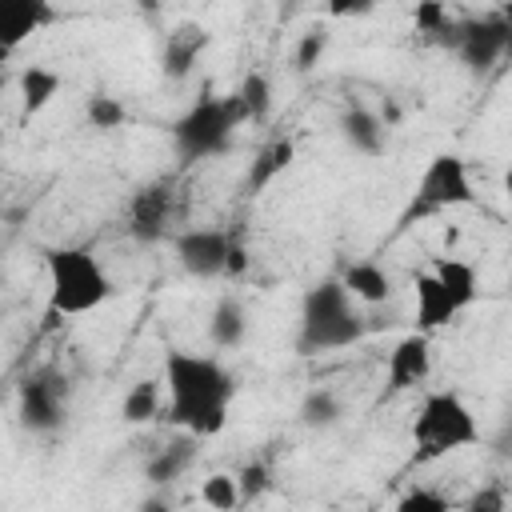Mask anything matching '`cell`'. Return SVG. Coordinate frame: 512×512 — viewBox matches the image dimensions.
<instances>
[{"label": "cell", "instance_id": "obj_12", "mask_svg": "<svg viewBox=\"0 0 512 512\" xmlns=\"http://www.w3.org/2000/svg\"><path fill=\"white\" fill-rule=\"evenodd\" d=\"M428 372H432V336L408 332L404 340H396V348L388 352V364H384L388 392L416 388V384L428 380Z\"/></svg>", "mask_w": 512, "mask_h": 512}, {"label": "cell", "instance_id": "obj_15", "mask_svg": "<svg viewBox=\"0 0 512 512\" xmlns=\"http://www.w3.org/2000/svg\"><path fill=\"white\" fill-rule=\"evenodd\" d=\"M336 128H340V140H344L356 156H380V152L388 148V124H384L372 108H364V104H348V108L340 112Z\"/></svg>", "mask_w": 512, "mask_h": 512}, {"label": "cell", "instance_id": "obj_27", "mask_svg": "<svg viewBox=\"0 0 512 512\" xmlns=\"http://www.w3.org/2000/svg\"><path fill=\"white\" fill-rule=\"evenodd\" d=\"M200 500H204L208 508H220V512L236 508V504H240V488H236V476H228V472H212V476L200 484Z\"/></svg>", "mask_w": 512, "mask_h": 512}, {"label": "cell", "instance_id": "obj_21", "mask_svg": "<svg viewBox=\"0 0 512 512\" xmlns=\"http://www.w3.org/2000/svg\"><path fill=\"white\" fill-rule=\"evenodd\" d=\"M120 416H124V424H148V420H156L160 416V380H152V376L136 380L124 392V400H120Z\"/></svg>", "mask_w": 512, "mask_h": 512}, {"label": "cell", "instance_id": "obj_23", "mask_svg": "<svg viewBox=\"0 0 512 512\" xmlns=\"http://www.w3.org/2000/svg\"><path fill=\"white\" fill-rule=\"evenodd\" d=\"M296 416H300L304 428H332V424L344 416V404H340V396H336L332 388H312V392L300 400Z\"/></svg>", "mask_w": 512, "mask_h": 512}, {"label": "cell", "instance_id": "obj_16", "mask_svg": "<svg viewBox=\"0 0 512 512\" xmlns=\"http://www.w3.org/2000/svg\"><path fill=\"white\" fill-rule=\"evenodd\" d=\"M196 440H200V436L180 432V436H172L164 448H156V452L144 460V480L156 484V488L176 484V480L196 464Z\"/></svg>", "mask_w": 512, "mask_h": 512}, {"label": "cell", "instance_id": "obj_30", "mask_svg": "<svg viewBox=\"0 0 512 512\" xmlns=\"http://www.w3.org/2000/svg\"><path fill=\"white\" fill-rule=\"evenodd\" d=\"M380 0H328V16L332 20H356V16H368Z\"/></svg>", "mask_w": 512, "mask_h": 512}, {"label": "cell", "instance_id": "obj_22", "mask_svg": "<svg viewBox=\"0 0 512 512\" xmlns=\"http://www.w3.org/2000/svg\"><path fill=\"white\" fill-rule=\"evenodd\" d=\"M236 100H240L248 124H264L272 116V80L264 72H248L236 88Z\"/></svg>", "mask_w": 512, "mask_h": 512}, {"label": "cell", "instance_id": "obj_26", "mask_svg": "<svg viewBox=\"0 0 512 512\" xmlns=\"http://www.w3.org/2000/svg\"><path fill=\"white\" fill-rule=\"evenodd\" d=\"M328 40H332V36H328L324 24H312L308 32H300V40H296V56H292V60H296V72H312V68L320 64V56L328 52Z\"/></svg>", "mask_w": 512, "mask_h": 512}, {"label": "cell", "instance_id": "obj_25", "mask_svg": "<svg viewBox=\"0 0 512 512\" xmlns=\"http://www.w3.org/2000/svg\"><path fill=\"white\" fill-rule=\"evenodd\" d=\"M84 120H88V128H96V132H116V128L128 124V108H124V100H116V96H108V92H92V96L84 100Z\"/></svg>", "mask_w": 512, "mask_h": 512}, {"label": "cell", "instance_id": "obj_13", "mask_svg": "<svg viewBox=\"0 0 512 512\" xmlns=\"http://www.w3.org/2000/svg\"><path fill=\"white\" fill-rule=\"evenodd\" d=\"M48 24H56L52 0H0V52H16Z\"/></svg>", "mask_w": 512, "mask_h": 512}, {"label": "cell", "instance_id": "obj_10", "mask_svg": "<svg viewBox=\"0 0 512 512\" xmlns=\"http://www.w3.org/2000/svg\"><path fill=\"white\" fill-rule=\"evenodd\" d=\"M472 200H476V192H472V176H468L464 156L440 152L424 164V172L416 180L412 208L416 212H440V208H460V204H472Z\"/></svg>", "mask_w": 512, "mask_h": 512}, {"label": "cell", "instance_id": "obj_5", "mask_svg": "<svg viewBox=\"0 0 512 512\" xmlns=\"http://www.w3.org/2000/svg\"><path fill=\"white\" fill-rule=\"evenodd\" d=\"M240 124H248V120H244L236 92L232 96H200L192 108H184L172 120V148L184 164L212 160V156L228 152Z\"/></svg>", "mask_w": 512, "mask_h": 512}, {"label": "cell", "instance_id": "obj_4", "mask_svg": "<svg viewBox=\"0 0 512 512\" xmlns=\"http://www.w3.org/2000/svg\"><path fill=\"white\" fill-rule=\"evenodd\" d=\"M416 332L432 336L468 312L480 296V276L460 256H436L428 272H416Z\"/></svg>", "mask_w": 512, "mask_h": 512}, {"label": "cell", "instance_id": "obj_14", "mask_svg": "<svg viewBox=\"0 0 512 512\" xmlns=\"http://www.w3.org/2000/svg\"><path fill=\"white\" fill-rule=\"evenodd\" d=\"M208 28L204 24H176L168 36H164V48H160V72L168 80H188L192 68L200 64L204 48H208Z\"/></svg>", "mask_w": 512, "mask_h": 512}, {"label": "cell", "instance_id": "obj_19", "mask_svg": "<svg viewBox=\"0 0 512 512\" xmlns=\"http://www.w3.org/2000/svg\"><path fill=\"white\" fill-rule=\"evenodd\" d=\"M244 336H248V312H244V304L236 296H220L212 304V312H208V340H212V348L216 352H232V348L244 344Z\"/></svg>", "mask_w": 512, "mask_h": 512}, {"label": "cell", "instance_id": "obj_3", "mask_svg": "<svg viewBox=\"0 0 512 512\" xmlns=\"http://www.w3.org/2000/svg\"><path fill=\"white\" fill-rule=\"evenodd\" d=\"M48 272V312L52 316H84L112 300L116 284L96 260V252L80 244H60L44 252Z\"/></svg>", "mask_w": 512, "mask_h": 512}, {"label": "cell", "instance_id": "obj_32", "mask_svg": "<svg viewBox=\"0 0 512 512\" xmlns=\"http://www.w3.org/2000/svg\"><path fill=\"white\" fill-rule=\"evenodd\" d=\"M4 84H8V76H4V52H0V92H4Z\"/></svg>", "mask_w": 512, "mask_h": 512}, {"label": "cell", "instance_id": "obj_11", "mask_svg": "<svg viewBox=\"0 0 512 512\" xmlns=\"http://www.w3.org/2000/svg\"><path fill=\"white\" fill-rule=\"evenodd\" d=\"M172 192L168 184H144L132 200H128V232L140 240V244H160L168 224H172Z\"/></svg>", "mask_w": 512, "mask_h": 512}, {"label": "cell", "instance_id": "obj_1", "mask_svg": "<svg viewBox=\"0 0 512 512\" xmlns=\"http://www.w3.org/2000/svg\"><path fill=\"white\" fill-rule=\"evenodd\" d=\"M164 388H168V420L180 432H192L200 440L224 432L232 400H236V376L216 356L168 348Z\"/></svg>", "mask_w": 512, "mask_h": 512}, {"label": "cell", "instance_id": "obj_17", "mask_svg": "<svg viewBox=\"0 0 512 512\" xmlns=\"http://www.w3.org/2000/svg\"><path fill=\"white\" fill-rule=\"evenodd\" d=\"M340 284L348 288V296L352 300H360V304H388L392 300V276H388V268L384 264H376V260H352L348 268H344V276H340Z\"/></svg>", "mask_w": 512, "mask_h": 512}, {"label": "cell", "instance_id": "obj_24", "mask_svg": "<svg viewBox=\"0 0 512 512\" xmlns=\"http://www.w3.org/2000/svg\"><path fill=\"white\" fill-rule=\"evenodd\" d=\"M412 24H416L420 36H428V40H436V44H444V48H448L452 28H456V20L448 16L444 0H416V8H412Z\"/></svg>", "mask_w": 512, "mask_h": 512}, {"label": "cell", "instance_id": "obj_18", "mask_svg": "<svg viewBox=\"0 0 512 512\" xmlns=\"http://www.w3.org/2000/svg\"><path fill=\"white\" fill-rule=\"evenodd\" d=\"M292 160H296V140H292V136L268 140V144L256 152V160H252V168H248V176H244V192H248V196L264 192L280 172L292 168Z\"/></svg>", "mask_w": 512, "mask_h": 512}, {"label": "cell", "instance_id": "obj_2", "mask_svg": "<svg viewBox=\"0 0 512 512\" xmlns=\"http://www.w3.org/2000/svg\"><path fill=\"white\" fill-rule=\"evenodd\" d=\"M356 300L340 280H320L304 292L300 300V328H296V352L300 356H320V352H340L352 348L368 336L364 316L352 308Z\"/></svg>", "mask_w": 512, "mask_h": 512}, {"label": "cell", "instance_id": "obj_29", "mask_svg": "<svg viewBox=\"0 0 512 512\" xmlns=\"http://www.w3.org/2000/svg\"><path fill=\"white\" fill-rule=\"evenodd\" d=\"M268 484H272V472H268V464H264V460H252V464H244V472L236 476V488H240V504H248V500H256V496H264V492H268Z\"/></svg>", "mask_w": 512, "mask_h": 512}, {"label": "cell", "instance_id": "obj_6", "mask_svg": "<svg viewBox=\"0 0 512 512\" xmlns=\"http://www.w3.org/2000/svg\"><path fill=\"white\" fill-rule=\"evenodd\" d=\"M480 440V424L472 416V408L456 396V392H428L420 400V412L412 420V444H416V460H440L448 452L472 448Z\"/></svg>", "mask_w": 512, "mask_h": 512}, {"label": "cell", "instance_id": "obj_33", "mask_svg": "<svg viewBox=\"0 0 512 512\" xmlns=\"http://www.w3.org/2000/svg\"><path fill=\"white\" fill-rule=\"evenodd\" d=\"M140 8H152V0H140Z\"/></svg>", "mask_w": 512, "mask_h": 512}, {"label": "cell", "instance_id": "obj_9", "mask_svg": "<svg viewBox=\"0 0 512 512\" xmlns=\"http://www.w3.org/2000/svg\"><path fill=\"white\" fill-rule=\"evenodd\" d=\"M508 44H512V20L504 12H484L476 20H456L448 48L460 56L468 72L484 76L508 56Z\"/></svg>", "mask_w": 512, "mask_h": 512}, {"label": "cell", "instance_id": "obj_31", "mask_svg": "<svg viewBox=\"0 0 512 512\" xmlns=\"http://www.w3.org/2000/svg\"><path fill=\"white\" fill-rule=\"evenodd\" d=\"M464 508H468V512H504V492H496V488L476 492V496H472Z\"/></svg>", "mask_w": 512, "mask_h": 512}, {"label": "cell", "instance_id": "obj_20", "mask_svg": "<svg viewBox=\"0 0 512 512\" xmlns=\"http://www.w3.org/2000/svg\"><path fill=\"white\" fill-rule=\"evenodd\" d=\"M20 112L24 116H36V112H44L56 96H60V72L56 68H44V64H28L24 72H20Z\"/></svg>", "mask_w": 512, "mask_h": 512}, {"label": "cell", "instance_id": "obj_28", "mask_svg": "<svg viewBox=\"0 0 512 512\" xmlns=\"http://www.w3.org/2000/svg\"><path fill=\"white\" fill-rule=\"evenodd\" d=\"M396 508H400V512H452V496L416 484V488H408V492L396 500Z\"/></svg>", "mask_w": 512, "mask_h": 512}, {"label": "cell", "instance_id": "obj_7", "mask_svg": "<svg viewBox=\"0 0 512 512\" xmlns=\"http://www.w3.org/2000/svg\"><path fill=\"white\" fill-rule=\"evenodd\" d=\"M176 260L196 280L236 276V272L248 268L244 244L224 228H188V232H180L176 236Z\"/></svg>", "mask_w": 512, "mask_h": 512}, {"label": "cell", "instance_id": "obj_8", "mask_svg": "<svg viewBox=\"0 0 512 512\" xmlns=\"http://www.w3.org/2000/svg\"><path fill=\"white\" fill-rule=\"evenodd\" d=\"M68 380L56 368H36L16 388V420L24 432L52 436L68 420Z\"/></svg>", "mask_w": 512, "mask_h": 512}]
</instances>
